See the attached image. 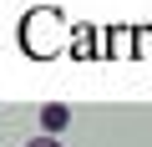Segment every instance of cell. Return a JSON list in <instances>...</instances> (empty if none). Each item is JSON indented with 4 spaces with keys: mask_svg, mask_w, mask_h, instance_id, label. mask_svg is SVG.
Segmentation results:
<instances>
[{
    "mask_svg": "<svg viewBox=\"0 0 152 147\" xmlns=\"http://www.w3.org/2000/svg\"><path fill=\"white\" fill-rule=\"evenodd\" d=\"M66 122H71V112H66V107H61V102H51V107H46V112H41V127H46V137H51V132H61V127H66Z\"/></svg>",
    "mask_w": 152,
    "mask_h": 147,
    "instance_id": "cell-1",
    "label": "cell"
},
{
    "mask_svg": "<svg viewBox=\"0 0 152 147\" xmlns=\"http://www.w3.org/2000/svg\"><path fill=\"white\" fill-rule=\"evenodd\" d=\"M26 147H61V142H56V137H46V132H41V137H31V142H26Z\"/></svg>",
    "mask_w": 152,
    "mask_h": 147,
    "instance_id": "cell-2",
    "label": "cell"
}]
</instances>
